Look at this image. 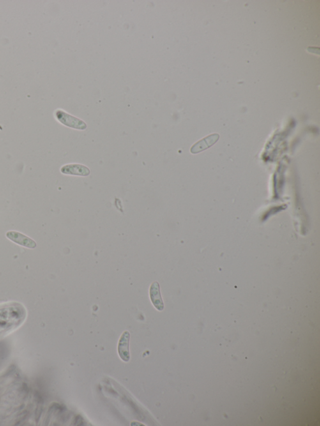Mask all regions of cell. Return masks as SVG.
<instances>
[{"label": "cell", "instance_id": "1", "mask_svg": "<svg viewBox=\"0 0 320 426\" xmlns=\"http://www.w3.org/2000/svg\"><path fill=\"white\" fill-rule=\"evenodd\" d=\"M27 317L26 309L19 303L0 307V338L22 325Z\"/></svg>", "mask_w": 320, "mask_h": 426}, {"label": "cell", "instance_id": "2", "mask_svg": "<svg viewBox=\"0 0 320 426\" xmlns=\"http://www.w3.org/2000/svg\"><path fill=\"white\" fill-rule=\"evenodd\" d=\"M55 116L61 123L68 127L77 129V130H85L87 128L86 124L84 121L77 117L71 116L61 110H57L55 112Z\"/></svg>", "mask_w": 320, "mask_h": 426}, {"label": "cell", "instance_id": "3", "mask_svg": "<svg viewBox=\"0 0 320 426\" xmlns=\"http://www.w3.org/2000/svg\"><path fill=\"white\" fill-rule=\"evenodd\" d=\"M6 236L9 240L13 242L14 243L17 244L18 245L22 246L23 247L34 249L37 246V244L33 239L19 232L8 231L6 233Z\"/></svg>", "mask_w": 320, "mask_h": 426}, {"label": "cell", "instance_id": "4", "mask_svg": "<svg viewBox=\"0 0 320 426\" xmlns=\"http://www.w3.org/2000/svg\"><path fill=\"white\" fill-rule=\"evenodd\" d=\"M130 334L128 331H125L119 339L118 351L119 357L125 362L130 361V351H129V344H130Z\"/></svg>", "mask_w": 320, "mask_h": 426}, {"label": "cell", "instance_id": "5", "mask_svg": "<svg viewBox=\"0 0 320 426\" xmlns=\"http://www.w3.org/2000/svg\"><path fill=\"white\" fill-rule=\"evenodd\" d=\"M219 139V135L218 134H213L208 136L206 138H204L201 141H200L195 144L193 145L192 148H191V153L193 154H197L205 150L209 147L213 146L216 142Z\"/></svg>", "mask_w": 320, "mask_h": 426}, {"label": "cell", "instance_id": "6", "mask_svg": "<svg viewBox=\"0 0 320 426\" xmlns=\"http://www.w3.org/2000/svg\"><path fill=\"white\" fill-rule=\"evenodd\" d=\"M61 173L75 176H88L90 171L85 166L77 164L64 165L61 168Z\"/></svg>", "mask_w": 320, "mask_h": 426}, {"label": "cell", "instance_id": "7", "mask_svg": "<svg viewBox=\"0 0 320 426\" xmlns=\"http://www.w3.org/2000/svg\"><path fill=\"white\" fill-rule=\"evenodd\" d=\"M149 296H150L151 303L156 310L158 311L164 310V303L161 296L160 285L158 282L152 283L149 288Z\"/></svg>", "mask_w": 320, "mask_h": 426}]
</instances>
